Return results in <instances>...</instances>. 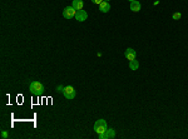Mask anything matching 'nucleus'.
Returning <instances> with one entry per match:
<instances>
[{
    "instance_id": "9",
    "label": "nucleus",
    "mask_w": 188,
    "mask_h": 139,
    "mask_svg": "<svg viewBox=\"0 0 188 139\" xmlns=\"http://www.w3.org/2000/svg\"><path fill=\"white\" fill-rule=\"evenodd\" d=\"M99 10L102 13H108L110 10V5L108 1H103L102 4H99Z\"/></svg>"
},
{
    "instance_id": "6",
    "label": "nucleus",
    "mask_w": 188,
    "mask_h": 139,
    "mask_svg": "<svg viewBox=\"0 0 188 139\" xmlns=\"http://www.w3.org/2000/svg\"><path fill=\"white\" fill-rule=\"evenodd\" d=\"M88 18V13L85 10H76V14H75V20H78V22H85Z\"/></svg>"
},
{
    "instance_id": "12",
    "label": "nucleus",
    "mask_w": 188,
    "mask_h": 139,
    "mask_svg": "<svg viewBox=\"0 0 188 139\" xmlns=\"http://www.w3.org/2000/svg\"><path fill=\"white\" fill-rule=\"evenodd\" d=\"M181 18H182V14H181V13H175V14H173V19H175V20H178Z\"/></svg>"
},
{
    "instance_id": "8",
    "label": "nucleus",
    "mask_w": 188,
    "mask_h": 139,
    "mask_svg": "<svg viewBox=\"0 0 188 139\" xmlns=\"http://www.w3.org/2000/svg\"><path fill=\"white\" fill-rule=\"evenodd\" d=\"M72 6L75 9V10H82L83 6H84V3L82 1V0H73L72 3Z\"/></svg>"
},
{
    "instance_id": "5",
    "label": "nucleus",
    "mask_w": 188,
    "mask_h": 139,
    "mask_svg": "<svg viewBox=\"0 0 188 139\" xmlns=\"http://www.w3.org/2000/svg\"><path fill=\"white\" fill-rule=\"evenodd\" d=\"M115 137V130L113 128H108L103 134H99V139H113Z\"/></svg>"
},
{
    "instance_id": "13",
    "label": "nucleus",
    "mask_w": 188,
    "mask_h": 139,
    "mask_svg": "<svg viewBox=\"0 0 188 139\" xmlns=\"http://www.w3.org/2000/svg\"><path fill=\"white\" fill-rule=\"evenodd\" d=\"M9 137V134H8V132H5V130H3L1 132V138L3 139H6V138H8Z\"/></svg>"
},
{
    "instance_id": "7",
    "label": "nucleus",
    "mask_w": 188,
    "mask_h": 139,
    "mask_svg": "<svg viewBox=\"0 0 188 139\" xmlns=\"http://www.w3.org/2000/svg\"><path fill=\"white\" fill-rule=\"evenodd\" d=\"M124 55H125V58H127V59L130 61V60H134V59H136L137 53H136L134 49H132V48H128V49H125Z\"/></svg>"
},
{
    "instance_id": "10",
    "label": "nucleus",
    "mask_w": 188,
    "mask_h": 139,
    "mask_svg": "<svg viewBox=\"0 0 188 139\" xmlns=\"http://www.w3.org/2000/svg\"><path fill=\"white\" fill-rule=\"evenodd\" d=\"M130 10L134 11V13L141 10V4H139V1H137V0H134V1H130Z\"/></svg>"
},
{
    "instance_id": "4",
    "label": "nucleus",
    "mask_w": 188,
    "mask_h": 139,
    "mask_svg": "<svg viewBox=\"0 0 188 139\" xmlns=\"http://www.w3.org/2000/svg\"><path fill=\"white\" fill-rule=\"evenodd\" d=\"M75 14H76V10L73 8V6H67V8L63 10V16H64L65 19L75 18Z\"/></svg>"
},
{
    "instance_id": "1",
    "label": "nucleus",
    "mask_w": 188,
    "mask_h": 139,
    "mask_svg": "<svg viewBox=\"0 0 188 139\" xmlns=\"http://www.w3.org/2000/svg\"><path fill=\"white\" fill-rule=\"evenodd\" d=\"M29 90H30V93H31L33 95L40 96V95L44 94L45 88H44V85L41 84V83H39V81H31L30 85H29Z\"/></svg>"
},
{
    "instance_id": "11",
    "label": "nucleus",
    "mask_w": 188,
    "mask_h": 139,
    "mask_svg": "<svg viewBox=\"0 0 188 139\" xmlns=\"http://www.w3.org/2000/svg\"><path fill=\"white\" fill-rule=\"evenodd\" d=\"M138 68H139V61L138 60H130L129 61V69L130 70H138Z\"/></svg>"
},
{
    "instance_id": "17",
    "label": "nucleus",
    "mask_w": 188,
    "mask_h": 139,
    "mask_svg": "<svg viewBox=\"0 0 188 139\" xmlns=\"http://www.w3.org/2000/svg\"><path fill=\"white\" fill-rule=\"evenodd\" d=\"M129 1H134V0H129Z\"/></svg>"
},
{
    "instance_id": "3",
    "label": "nucleus",
    "mask_w": 188,
    "mask_h": 139,
    "mask_svg": "<svg viewBox=\"0 0 188 139\" xmlns=\"http://www.w3.org/2000/svg\"><path fill=\"white\" fill-rule=\"evenodd\" d=\"M63 95H64L68 100L74 99V98H75V90H74V88H73L72 85L65 87L64 90H63Z\"/></svg>"
},
{
    "instance_id": "15",
    "label": "nucleus",
    "mask_w": 188,
    "mask_h": 139,
    "mask_svg": "<svg viewBox=\"0 0 188 139\" xmlns=\"http://www.w3.org/2000/svg\"><path fill=\"white\" fill-rule=\"evenodd\" d=\"M104 1V0H92V3H94V4H97V5H99V4H102Z\"/></svg>"
},
{
    "instance_id": "14",
    "label": "nucleus",
    "mask_w": 188,
    "mask_h": 139,
    "mask_svg": "<svg viewBox=\"0 0 188 139\" xmlns=\"http://www.w3.org/2000/svg\"><path fill=\"white\" fill-rule=\"evenodd\" d=\"M64 88H65V87H63V85H58V87H57V92L63 93V90H64Z\"/></svg>"
},
{
    "instance_id": "16",
    "label": "nucleus",
    "mask_w": 188,
    "mask_h": 139,
    "mask_svg": "<svg viewBox=\"0 0 188 139\" xmlns=\"http://www.w3.org/2000/svg\"><path fill=\"white\" fill-rule=\"evenodd\" d=\"M104 1H108V3H109V0H104Z\"/></svg>"
},
{
    "instance_id": "2",
    "label": "nucleus",
    "mask_w": 188,
    "mask_h": 139,
    "mask_svg": "<svg viewBox=\"0 0 188 139\" xmlns=\"http://www.w3.org/2000/svg\"><path fill=\"white\" fill-rule=\"evenodd\" d=\"M107 129H108V124H107V122L104 120V119H99V120L95 122V124H94V130L97 132V133H98V135H99V134H103Z\"/></svg>"
}]
</instances>
